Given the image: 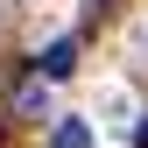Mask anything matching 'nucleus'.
I'll list each match as a JSON object with an SVG mask.
<instances>
[{"mask_svg":"<svg viewBox=\"0 0 148 148\" xmlns=\"http://www.w3.org/2000/svg\"><path fill=\"white\" fill-rule=\"evenodd\" d=\"M14 113H21V120H42V113H49V92H42V78L14 92Z\"/></svg>","mask_w":148,"mask_h":148,"instance_id":"2","label":"nucleus"},{"mask_svg":"<svg viewBox=\"0 0 148 148\" xmlns=\"http://www.w3.org/2000/svg\"><path fill=\"white\" fill-rule=\"evenodd\" d=\"M134 141H141V148H148V120H141V127H134Z\"/></svg>","mask_w":148,"mask_h":148,"instance_id":"4","label":"nucleus"},{"mask_svg":"<svg viewBox=\"0 0 148 148\" xmlns=\"http://www.w3.org/2000/svg\"><path fill=\"white\" fill-rule=\"evenodd\" d=\"M49 148H92V127H85V120H64V127H57V141H49Z\"/></svg>","mask_w":148,"mask_h":148,"instance_id":"3","label":"nucleus"},{"mask_svg":"<svg viewBox=\"0 0 148 148\" xmlns=\"http://www.w3.org/2000/svg\"><path fill=\"white\" fill-rule=\"evenodd\" d=\"M71 71H78V42L64 35V42H49V49H42V78H71Z\"/></svg>","mask_w":148,"mask_h":148,"instance_id":"1","label":"nucleus"}]
</instances>
